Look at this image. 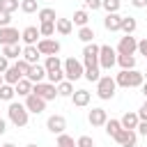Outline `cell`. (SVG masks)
Listing matches in <instances>:
<instances>
[{
    "label": "cell",
    "mask_w": 147,
    "mask_h": 147,
    "mask_svg": "<svg viewBox=\"0 0 147 147\" xmlns=\"http://www.w3.org/2000/svg\"><path fill=\"white\" fill-rule=\"evenodd\" d=\"M21 11H25V14L39 11V7H37V0H21Z\"/></svg>",
    "instance_id": "obj_38"
},
{
    "label": "cell",
    "mask_w": 147,
    "mask_h": 147,
    "mask_svg": "<svg viewBox=\"0 0 147 147\" xmlns=\"http://www.w3.org/2000/svg\"><path fill=\"white\" fill-rule=\"evenodd\" d=\"M136 28H138V23H136L133 16H122V28H119V30H122L124 34H133Z\"/></svg>",
    "instance_id": "obj_25"
},
{
    "label": "cell",
    "mask_w": 147,
    "mask_h": 147,
    "mask_svg": "<svg viewBox=\"0 0 147 147\" xmlns=\"http://www.w3.org/2000/svg\"><path fill=\"white\" fill-rule=\"evenodd\" d=\"M37 48H39V53L41 55H57L60 53V41L57 39H39L37 41Z\"/></svg>",
    "instance_id": "obj_9"
},
{
    "label": "cell",
    "mask_w": 147,
    "mask_h": 147,
    "mask_svg": "<svg viewBox=\"0 0 147 147\" xmlns=\"http://www.w3.org/2000/svg\"><path fill=\"white\" fill-rule=\"evenodd\" d=\"M87 21H90V14H87V9H78V11H74V18H71V23H74V25H80V28H85V25H87Z\"/></svg>",
    "instance_id": "obj_28"
},
{
    "label": "cell",
    "mask_w": 147,
    "mask_h": 147,
    "mask_svg": "<svg viewBox=\"0 0 147 147\" xmlns=\"http://www.w3.org/2000/svg\"><path fill=\"white\" fill-rule=\"evenodd\" d=\"M55 147H78V145H76V140H74L71 136H67V133H60V136H57V142H55Z\"/></svg>",
    "instance_id": "obj_34"
},
{
    "label": "cell",
    "mask_w": 147,
    "mask_h": 147,
    "mask_svg": "<svg viewBox=\"0 0 147 147\" xmlns=\"http://www.w3.org/2000/svg\"><path fill=\"white\" fill-rule=\"evenodd\" d=\"M14 87H16V94H18V96H30V94H32V87H34V85H32V83H30L28 78H21V80H18V83H16Z\"/></svg>",
    "instance_id": "obj_22"
},
{
    "label": "cell",
    "mask_w": 147,
    "mask_h": 147,
    "mask_svg": "<svg viewBox=\"0 0 147 147\" xmlns=\"http://www.w3.org/2000/svg\"><path fill=\"white\" fill-rule=\"evenodd\" d=\"M119 131H122V122H119V119H108V122H106V133H108L110 138H115Z\"/></svg>",
    "instance_id": "obj_31"
},
{
    "label": "cell",
    "mask_w": 147,
    "mask_h": 147,
    "mask_svg": "<svg viewBox=\"0 0 147 147\" xmlns=\"http://www.w3.org/2000/svg\"><path fill=\"white\" fill-rule=\"evenodd\" d=\"M37 37H41V32H39V28H34V25H28L23 32H21V39L25 41V46H37Z\"/></svg>",
    "instance_id": "obj_16"
},
{
    "label": "cell",
    "mask_w": 147,
    "mask_h": 147,
    "mask_svg": "<svg viewBox=\"0 0 147 147\" xmlns=\"http://www.w3.org/2000/svg\"><path fill=\"white\" fill-rule=\"evenodd\" d=\"M117 64V51L113 46H101L99 51V67L101 69H113Z\"/></svg>",
    "instance_id": "obj_5"
},
{
    "label": "cell",
    "mask_w": 147,
    "mask_h": 147,
    "mask_svg": "<svg viewBox=\"0 0 147 147\" xmlns=\"http://www.w3.org/2000/svg\"><path fill=\"white\" fill-rule=\"evenodd\" d=\"M55 30H57L60 34H71V30H74L71 18H57V21H55Z\"/></svg>",
    "instance_id": "obj_26"
},
{
    "label": "cell",
    "mask_w": 147,
    "mask_h": 147,
    "mask_svg": "<svg viewBox=\"0 0 147 147\" xmlns=\"http://www.w3.org/2000/svg\"><path fill=\"white\" fill-rule=\"evenodd\" d=\"M9 23H11V14L0 9V28H9Z\"/></svg>",
    "instance_id": "obj_43"
},
{
    "label": "cell",
    "mask_w": 147,
    "mask_h": 147,
    "mask_svg": "<svg viewBox=\"0 0 147 147\" xmlns=\"http://www.w3.org/2000/svg\"><path fill=\"white\" fill-rule=\"evenodd\" d=\"M46 76H48V83H53V85H60V83L64 80V69L51 71V74H46Z\"/></svg>",
    "instance_id": "obj_37"
},
{
    "label": "cell",
    "mask_w": 147,
    "mask_h": 147,
    "mask_svg": "<svg viewBox=\"0 0 147 147\" xmlns=\"http://www.w3.org/2000/svg\"><path fill=\"white\" fill-rule=\"evenodd\" d=\"M25 147H39V145H34V142H30V145H25Z\"/></svg>",
    "instance_id": "obj_53"
},
{
    "label": "cell",
    "mask_w": 147,
    "mask_h": 147,
    "mask_svg": "<svg viewBox=\"0 0 147 147\" xmlns=\"http://www.w3.org/2000/svg\"><path fill=\"white\" fill-rule=\"evenodd\" d=\"M2 85H5V78H2V74H0V87H2Z\"/></svg>",
    "instance_id": "obj_52"
},
{
    "label": "cell",
    "mask_w": 147,
    "mask_h": 147,
    "mask_svg": "<svg viewBox=\"0 0 147 147\" xmlns=\"http://www.w3.org/2000/svg\"><path fill=\"white\" fill-rule=\"evenodd\" d=\"M37 14H39V21H41V23H55V21H57L55 9H51V7H44V9H39Z\"/></svg>",
    "instance_id": "obj_27"
},
{
    "label": "cell",
    "mask_w": 147,
    "mask_h": 147,
    "mask_svg": "<svg viewBox=\"0 0 147 147\" xmlns=\"http://www.w3.org/2000/svg\"><path fill=\"white\" fill-rule=\"evenodd\" d=\"M2 78H5V83H7V85H16V83H18L21 78H25V76H23L16 67H9V69L2 74Z\"/></svg>",
    "instance_id": "obj_20"
},
{
    "label": "cell",
    "mask_w": 147,
    "mask_h": 147,
    "mask_svg": "<svg viewBox=\"0 0 147 147\" xmlns=\"http://www.w3.org/2000/svg\"><path fill=\"white\" fill-rule=\"evenodd\" d=\"M44 67H46V71L51 74V71H57V69H64V62L57 57V55H48L46 57V62H44Z\"/></svg>",
    "instance_id": "obj_24"
},
{
    "label": "cell",
    "mask_w": 147,
    "mask_h": 147,
    "mask_svg": "<svg viewBox=\"0 0 147 147\" xmlns=\"http://www.w3.org/2000/svg\"><path fill=\"white\" fill-rule=\"evenodd\" d=\"M119 5H122L119 0H103V2H101V7H103V9L108 11V14H117Z\"/></svg>",
    "instance_id": "obj_39"
},
{
    "label": "cell",
    "mask_w": 147,
    "mask_h": 147,
    "mask_svg": "<svg viewBox=\"0 0 147 147\" xmlns=\"http://www.w3.org/2000/svg\"><path fill=\"white\" fill-rule=\"evenodd\" d=\"M39 55H41V53H39L37 46H25V48H23V60L30 62V64H39V62H37Z\"/></svg>",
    "instance_id": "obj_21"
},
{
    "label": "cell",
    "mask_w": 147,
    "mask_h": 147,
    "mask_svg": "<svg viewBox=\"0 0 147 147\" xmlns=\"http://www.w3.org/2000/svg\"><path fill=\"white\" fill-rule=\"evenodd\" d=\"M18 39H21V32L16 30V28H0V44L2 46H11V44H18Z\"/></svg>",
    "instance_id": "obj_11"
},
{
    "label": "cell",
    "mask_w": 147,
    "mask_h": 147,
    "mask_svg": "<svg viewBox=\"0 0 147 147\" xmlns=\"http://www.w3.org/2000/svg\"><path fill=\"white\" fill-rule=\"evenodd\" d=\"M115 90H117V83H115L113 76H101V78H99V83H96V94H99V99H103V101L113 99V96H115Z\"/></svg>",
    "instance_id": "obj_2"
},
{
    "label": "cell",
    "mask_w": 147,
    "mask_h": 147,
    "mask_svg": "<svg viewBox=\"0 0 147 147\" xmlns=\"http://www.w3.org/2000/svg\"><path fill=\"white\" fill-rule=\"evenodd\" d=\"M18 7H21V2H18V0H0V9H2V11H7V14L16 11Z\"/></svg>",
    "instance_id": "obj_35"
},
{
    "label": "cell",
    "mask_w": 147,
    "mask_h": 147,
    "mask_svg": "<svg viewBox=\"0 0 147 147\" xmlns=\"http://www.w3.org/2000/svg\"><path fill=\"white\" fill-rule=\"evenodd\" d=\"M76 145H78V147H94V140H92L90 136H80V138L76 140Z\"/></svg>",
    "instance_id": "obj_42"
},
{
    "label": "cell",
    "mask_w": 147,
    "mask_h": 147,
    "mask_svg": "<svg viewBox=\"0 0 147 147\" xmlns=\"http://www.w3.org/2000/svg\"><path fill=\"white\" fill-rule=\"evenodd\" d=\"M99 51H101V46H96L94 41H92V44H85V48H83L85 69H87V67H99Z\"/></svg>",
    "instance_id": "obj_6"
},
{
    "label": "cell",
    "mask_w": 147,
    "mask_h": 147,
    "mask_svg": "<svg viewBox=\"0 0 147 147\" xmlns=\"http://www.w3.org/2000/svg\"><path fill=\"white\" fill-rule=\"evenodd\" d=\"M136 51H138V41H136V37L124 34V37L119 39V44H117V55H133Z\"/></svg>",
    "instance_id": "obj_8"
},
{
    "label": "cell",
    "mask_w": 147,
    "mask_h": 147,
    "mask_svg": "<svg viewBox=\"0 0 147 147\" xmlns=\"http://www.w3.org/2000/svg\"><path fill=\"white\" fill-rule=\"evenodd\" d=\"M101 2H103V0H85V7L94 11V9H99V7H101Z\"/></svg>",
    "instance_id": "obj_44"
},
{
    "label": "cell",
    "mask_w": 147,
    "mask_h": 147,
    "mask_svg": "<svg viewBox=\"0 0 147 147\" xmlns=\"http://www.w3.org/2000/svg\"><path fill=\"white\" fill-rule=\"evenodd\" d=\"M7 69H9V60H7L5 55H0V74H5Z\"/></svg>",
    "instance_id": "obj_46"
},
{
    "label": "cell",
    "mask_w": 147,
    "mask_h": 147,
    "mask_svg": "<svg viewBox=\"0 0 147 147\" xmlns=\"http://www.w3.org/2000/svg\"><path fill=\"white\" fill-rule=\"evenodd\" d=\"M85 78H87L90 83H99V78H101L99 67H87V69H85Z\"/></svg>",
    "instance_id": "obj_36"
},
{
    "label": "cell",
    "mask_w": 147,
    "mask_h": 147,
    "mask_svg": "<svg viewBox=\"0 0 147 147\" xmlns=\"http://www.w3.org/2000/svg\"><path fill=\"white\" fill-rule=\"evenodd\" d=\"M78 39H80V41H85V44H92V39H94V30H92L90 25L80 28V30H78Z\"/></svg>",
    "instance_id": "obj_32"
},
{
    "label": "cell",
    "mask_w": 147,
    "mask_h": 147,
    "mask_svg": "<svg viewBox=\"0 0 147 147\" xmlns=\"http://www.w3.org/2000/svg\"><path fill=\"white\" fill-rule=\"evenodd\" d=\"M7 113H9L11 124H16V126H25V124H28V108H25V103L11 101L9 108H7Z\"/></svg>",
    "instance_id": "obj_3"
},
{
    "label": "cell",
    "mask_w": 147,
    "mask_h": 147,
    "mask_svg": "<svg viewBox=\"0 0 147 147\" xmlns=\"http://www.w3.org/2000/svg\"><path fill=\"white\" fill-rule=\"evenodd\" d=\"M0 147H2V142H0Z\"/></svg>",
    "instance_id": "obj_54"
},
{
    "label": "cell",
    "mask_w": 147,
    "mask_h": 147,
    "mask_svg": "<svg viewBox=\"0 0 147 147\" xmlns=\"http://www.w3.org/2000/svg\"><path fill=\"white\" fill-rule=\"evenodd\" d=\"M117 64L122 67V69H136V57L133 55H117Z\"/></svg>",
    "instance_id": "obj_30"
},
{
    "label": "cell",
    "mask_w": 147,
    "mask_h": 147,
    "mask_svg": "<svg viewBox=\"0 0 147 147\" xmlns=\"http://www.w3.org/2000/svg\"><path fill=\"white\" fill-rule=\"evenodd\" d=\"M103 28H106L108 32H117V30L122 28V16H119V14H106Z\"/></svg>",
    "instance_id": "obj_17"
},
{
    "label": "cell",
    "mask_w": 147,
    "mask_h": 147,
    "mask_svg": "<svg viewBox=\"0 0 147 147\" xmlns=\"http://www.w3.org/2000/svg\"><path fill=\"white\" fill-rule=\"evenodd\" d=\"M14 67H16L23 76H28V71H30V67H32V64H30V62H25V60L21 57V60H16V64H14Z\"/></svg>",
    "instance_id": "obj_41"
},
{
    "label": "cell",
    "mask_w": 147,
    "mask_h": 147,
    "mask_svg": "<svg viewBox=\"0 0 147 147\" xmlns=\"http://www.w3.org/2000/svg\"><path fill=\"white\" fill-rule=\"evenodd\" d=\"M14 94H16V87H14V85H7V83H5V85L0 87V99H2V101H11Z\"/></svg>",
    "instance_id": "obj_33"
},
{
    "label": "cell",
    "mask_w": 147,
    "mask_h": 147,
    "mask_svg": "<svg viewBox=\"0 0 147 147\" xmlns=\"http://www.w3.org/2000/svg\"><path fill=\"white\" fill-rule=\"evenodd\" d=\"M32 94L41 96L44 101H51V99L57 96V85H53V83H37L32 87Z\"/></svg>",
    "instance_id": "obj_7"
},
{
    "label": "cell",
    "mask_w": 147,
    "mask_h": 147,
    "mask_svg": "<svg viewBox=\"0 0 147 147\" xmlns=\"http://www.w3.org/2000/svg\"><path fill=\"white\" fill-rule=\"evenodd\" d=\"M2 147H16V145H14V142H5Z\"/></svg>",
    "instance_id": "obj_51"
},
{
    "label": "cell",
    "mask_w": 147,
    "mask_h": 147,
    "mask_svg": "<svg viewBox=\"0 0 147 147\" xmlns=\"http://www.w3.org/2000/svg\"><path fill=\"white\" fill-rule=\"evenodd\" d=\"M87 122H90L92 126H106V122H108V113H106L103 108H92L90 115H87Z\"/></svg>",
    "instance_id": "obj_15"
},
{
    "label": "cell",
    "mask_w": 147,
    "mask_h": 147,
    "mask_svg": "<svg viewBox=\"0 0 147 147\" xmlns=\"http://www.w3.org/2000/svg\"><path fill=\"white\" fill-rule=\"evenodd\" d=\"M138 117H140V122H147V103H142V108L138 110Z\"/></svg>",
    "instance_id": "obj_47"
},
{
    "label": "cell",
    "mask_w": 147,
    "mask_h": 147,
    "mask_svg": "<svg viewBox=\"0 0 147 147\" xmlns=\"http://www.w3.org/2000/svg\"><path fill=\"white\" fill-rule=\"evenodd\" d=\"M85 76V67L78 62V60H74V57H67L64 60V78L67 80H78V78H83Z\"/></svg>",
    "instance_id": "obj_4"
},
{
    "label": "cell",
    "mask_w": 147,
    "mask_h": 147,
    "mask_svg": "<svg viewBox=\"0 0 147 147\" xmlns=\"http://www.w3.org/2000/svg\"><path fill=\"white\" fill-rule=\"evenodd\" d=\"M115 83H117V87H142V83H145V74H140V71H136V69H122L117 76H115Z\"/></svg>",
    "instance_id": "obj_1"
},
{
    "label": "cell",
    "mask_w": 147,
    "mask_h": 147,
    "mask_svg": "<svg viewBox=\"0 0 147 147\" xmlns=\"http://www.w3.org/2000/svg\"><path fill=\"white\" fill-rule=\"evenodd\" d=\"M46 129L51 131V133H64V129H67V119L62 117V115H51L48 119H46Z\"/></svg>",
    "instance_id": "obj_13"
},
{
    "label": "cell",
    "mask_w": 147,
    "mask_h": 147,
    "mask_svg": "<svg viewBox=\"0 0 147 147\" xmlns=\"http://www.w3.org/2000/svg\"><path fill=\"white\" fill-rule=\"evenodd\" d=\"M39 32H41L44 39H48V37L55 32V23H41V25H39Z\"/></svg>",
    "instance_id": "obj_40"
},
{
    "label": "cell",
    "mask_w": 147,
    "mask_h": 147,
    "mask_svg": "<svg viewBox=\"0 0 147 147\" xmlns=\"http://www.w3.org/2000/svg\"><path fill=\"white\" fill-rule=\"evenodd\" d=\"M25 108H28V113L39 115V113L46 110V101L41 96H37V94H30V96H25Z\"/></svg>",
    "instance_id": "obj_12"
},
{
    "label": "cell",
    "mask_w": 147,
    "mask_h": 147,
    "mask_svg": "<svg viewBox=\"0 0 147 147\" xmlns=\"http://www.w3.org/2000/svg\"><path fill=\"white\" fill-rule=\"evenodd\" d=\"M90 99H92V94H90L87 90H76V92L71 94V101H74V106H78V108H85V106L90 103Z\"/></svg>",
    "instance_id": "obj_18"
},
{
    "label": "cell",
    "mask_w": 147,
    "mask_h": 147,
    "mask_svg": "<svg viewBox=\"0 0 147 147\" xmlns=\"http://www.w3.org/2000/svg\"><path fill=\"white\" fill-rule=\"evenodd\" d=\"M138 53H140V55H145V60H147V39L138 41Z\"/></svg>",
    "instance_id": "obj_45"
},
{
    "label": "cell",
    "mask_w": 147,
    "mask_h": 147,
    "mask_svg": "<svg viewBox=\"0 0 147 147\" xmlns=\"http://www.w3.org/2000/svg\"><path fill=\"white\" fill-rule=\"evenodd\" d=\"M136 147H138V145H136Z\"/></svg>",
    "instance_id": "obj_55"
},
{
    "label": "cell",
    "mask_w": 147,
    "mask_h": 147,
    "mask_svg": "<svg viewBox=\"0 0 147 147\" xmlns=\"http://www.w3.org/2000/svg\"><path fill=\"white\" fill-rule=\"evenodd\" d=\"M2 55L7 60H21L18 55H23V51H21L18 44H11V46H2Z\"/></svg>",
    "instance_id": "obj_23"
},
{
    "label": "cell",
    "mask_w": 147,
    "mask_h": 147,
    "mask_svg": "<svg viewBox=\"0 0 147 147\" xmlns=\"http://www.w3.org/2000/svg\"><path fill=\"white\" fill-rule=\"evenodd\" d=\"M119 122H122V129H131V131H136L138 124H140V117H138V113H124Z\"/></svg>",
    "instance_id": "obj_19"
},
{
    "label": "cell",
    "mask_w": 147,
    "mask_h": 147,
    "mask_svg": "<svg viewBox=\"0 0 147 147\" xmlns=\"http://www.w3.org/2000/svg\"><path fill=\"white\" fill-rule=\"evenodd\" d=\"M115 140H117L122 147H136V145H138V133L131 131V129H122V131L115 136Z\"/></svg>",
    "instance_id": "obj_10"
},
{
    "label": "cell",
    "mask_w": 147,
    "mask_h": 147,
    "mask_svg": "<svg viewBox=\"0 0 147 147\" xmlns=\"http://www.w3.org/2000/svg\"><path fill=\"white\" fill-rule=\"evenodd\" d=\"M7 131V124H5V119H0V136Z\"/></svg>",
    "instance_id": "obj_50"
},
{
    "label": "cell",
    "mask_w": 147,
    "mask_h": 147,
    "mask_svg": "<svg viewBox=\"0 0 147 147\" xmlns=\"http://www.w3.org/2000/svg\"><path fill=\"white\" fill-rule=\"evenodd\" d=\"M46 74H48V71H46V67H44V64H32L25 78H28V80H30L32 85H37V83H44Z\"/></svg>",
    "instance_id": "obj_14"
},
{
    "label": "cell",
    "mask_w": 147,
    "mask_h": 147,
    "mask_svg": "<svg viewBox=\"0 0 147 147\" xmlns=\"http://www.w3.org/2000/svg\"><path fill=\"white\" fill-rule=\"evenodd\" d=\"M131 5L138 9H147V0H131Z\"/></svg>",
    "instance_id": "obj_48"
},
{
    "label": "cell",
    "mask_w": 147,
    "mask_h": 147,
    "mask_svg": "<svg viewBox=\"0 0 147 147\" xmlns=\"http://www.w3.org/2000/svg\"><path fill=\"white\" fill-rule=\"evenodd\" d=\"M138 133L147 138V122H140V124H138Z\"/></svg>",
    "instance_id": "obj_49"
},
{
    "label": "cell",
    "mask_w": 147,
    "mask_h": 147,
    "mask_svg": "<svg viewBox=\"0 0 147 147\" xmlns=\"http://www.w3.org/2000/svg\"><path fill=\"white\" fill-rule=\"evenodd\" d=\"M74 92H76V90H74V83H71V80H67V78L57 85V96H71Z\"/></svg>",
    "instance_id": "obj_29"
}]
</instances>
